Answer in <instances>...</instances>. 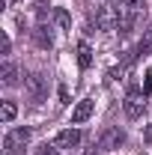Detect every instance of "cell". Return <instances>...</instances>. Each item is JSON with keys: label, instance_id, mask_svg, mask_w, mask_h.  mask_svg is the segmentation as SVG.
Listing matches in <instances>:
<instances>
[{"label": "cell", "instance_id": "cell-1", "mask_svg": "<svg viewBox=\"0 0 152 155\" xmlns=\"http://www.w3.org/2000/svg\"><path fill=\"white\" fill-rule=\"evenodd\" d=\"M27 143H30V128H12L9 134L3 137V152L6 155H18V152H24Z\"/></svg>", "mask_w": 152, "mask_h": 155}, {"label": "cell", "instance_id": "cell-2", "mask_svg": "<svg viewBox=\"0 0 152 155\" xmlns=\"http://www.w3.org/2000/svg\"><path fill=\"white\" fill-rule=\"evenodd\" d=\"M95 27H98V30H116V27H119V9L111 6V3L98 6V12H95Z\"/></svg>", "mask_w": 152, "mask_h": 155}, {"label": "cell", "instance_id": "cell-3", "mask_svg": "<svg viewBox=\"0 0 152 155\" xmlns=\"http://www.w3.org/2000/svg\"><path fill=\"white\" fill-rule=\"evenodd\" d=\"M125 143V131L119 128V125H111V128H104L101 131V137H98V149H119Z\"/></svg>", "mask_w": 152, "mask_h": 155}, {"label": "cell", "instance_id": "cell-4", "mask_svg": "<svg viewBox=\"0 0 152 155\" xmlns=\"http://www.w3.org/2000/svg\"><path fill=\"white\" fill-rule=\"evenodd\" d=\"M122 107H125V116L128 119H137V116H143V110H146V96L143 93H128Z\"/></svg>", "mask_w": 152, "mask_h": 155}, {"label": "cell", "instance_id": "cell-5", "mask_svg": "<svg viewBox=\"0 0 152 155\" xmlns=\"http://www.w3.org/2000/svg\"><path fill=\"white\" fill-rule=\"evenodd\" d=\"M24 84H27V93H30V98H33V101L39 104V101L45 98V78L36 72V75H30V78H27Z\"/></svg>", "mask_w": 152, "mask_h": 155}, {"label": "cell", "instance_id": "cell-6", "mask_svg": "<svg viewBox=\"0 0 152 155\" xmlns=\"http://www.w3.org/2000/svg\"><path fill=\"white\" fill-rule=\"evenodd\" d=\"M78 143H81V131H78V128H66V131H60L57 140H54L57 149H72V146H78Z\"/></svg>", "mask_w": 152, "mask_h": 155}, {"label": "cell", "instance_id": "cell-7", "mask_svg": "<svg viewBox=\"0 0 152 155\" xmlns=\"http://www.w3.org/2000/svg\"><path fill=\"white\" fill-rule=\"evenodd\" d=\"M93 107H95V101H93V98H84V101L78 104L75 110H72V122H75V125H81V122H87V119L93 116Z\"/></svg>", "mask_w": 152, "mask_h": 155}, {"label": "cell", "instance_id": "cell-8", "mask_svg": "<svg viewBox=\"0 0 152 155\" xmlns=\"http://www.w3.org/2000/svg\"><path fill=\"white\" fill-rule=\"evenodd\" d=\"M33 42H36L39 48H45V51H51V48H54V39H51V33H48V27H45V24H39L36 30H33Z\"/></svg>", "mask_w": 152, "mask_h": 155}, {"label": "cell", "instance_id": "cell-9", "mask_svg": "<svg viewBox=\"0 0 152 155\" xmlns=\"http://www.w3.org/2000/svg\"><path fill=\"white\" fill-rule=\"evenodd\" d=\"M0 78H3V84H6V87H15V84H18V66H15V63H3Z\"/></svg>", "mask_w": 152, "mask_h": 155}, {"label": "cell", "instance_id": "cell-10", "mask_svg": "<svg viewBox=\"0 0 152 155\" xmlns=\"http://www.w3.org/2000/svg\"><path fill=\"white\" fill-rule=\"evenodd\" d=\"M90 63H93L90 45H87V42H78V66H81V69H90Z\"/></svg>", "mask_w": 152, "mask_h": 155}, {"label": "cell", "instance_id": "cell-11", "mask_svg": "<svg viewBox=\"0 0 152 155\" xmlns=\"http://www.w3.org/2000/svg\"><path fill=\"white\" fill-rule=\"evenodd\" d=\"M18 114V107H15V101H3V107H0V119L3 122H12Z\"/></svg>", "mask_w": 152, "mask_h": 155}, {"label": "cell", "instance_id": "cell-12", "mask_svg": "<svg viewBox=\"0 0 152 155\" xmlns=\"http://www.w3.org/2000/svg\"><path fill=\"white\" fill-rule=\"evenodd\" d=\"M54 18H57L60 30H72V15H69L66 9H54Z\"/></svg>", "mask_w": 152, "mask_h": 155}, {"label": "cell", "instance_id": "cell-13", "mask_svg": "<svg viewBox=\"0 0 152 155\" xmlns=\"http://www.w3.org/2000/svg\"><path fill=\"white\" fill-rule=\"evenodd\" d=\"M137 54H140V57H146V54H152V30H146V33H143V39H140V45H137Z\"/></svg>", "mask_w": 152, "mask_h": 155}, {"label": "cell", "instance_id": "cell-14", "mask_svg": "<svg viewBox=\"0 0 152 155\" xmlns=\"http://www.w3.org/2000/svg\"><path fill=\"white\" fill-rule=\"evenodd\" d=\"M36 155H60V152H57V146H48V143H45V146L36 149Z\"/></svg>", "mask_w": 152, "mask_h": 155}, {"label": "cell", "instance_id": "cell-15", "mask_svg": "<svg viewBox=\"0 0 152 155\" xmlns=\"http://www.w3.org/2000/svg\"><path fill=\"white\" fill-rule=\"evenodd\" d=\"M57 96H60V104L66 107V104H69V90H66V87H60V90H57Z\"/></svg>", "mask_w": 152, "mask_h": 155}, {"label": "cell", "instance_id": "cell-16", "mask_svg": "<svg viewBox=\"0 0 152 155\" xmlns=\"http://www.w3.org/2000/svg\"><path fill=\"white\" fill-rule=\"evenodd\" d=\"M143 140H146V143L152 146V125H146V131H143Z\"/></svg>", "mask_w": 152, "mask_h": 155}, {"label": "cell", "instance_id": "cell-17", "mask_svg": "<svg viewBox=\"0 0 152 155\" xmlns=\"http://www.w3.org/2000/svg\"><path fill=\"white\" fill-rule=\"evenodd\" d=\"M149 90H152V81H149V75H146V81H143V96H149Z\"/></svg>", "mask_w": 152, "mask_h": 155}, {"label": "cell", "instance_id": "cell-18", "mask_svg": "<svg viewBox=\"0 0 152 155\" xmlns=\"http://www.w3.org/2000/svg\"><path fill=\"white\" fill-rule=\"evenodd\" d=\"M122 3H125V6H137L140 0H122Z\"/></svg>", "mask_w": 152, "mask_h": 155}, {"label": "cell", "instance_id": "cell-19", "mask_svg": "<svg viewBox=\"0 0 152 155\" xmlns=\"http://www.w3.org/2000/svg\"><path fill=\"white\" fill-rule=\"evenodd\" d=\"M84 155H98V152H95V149H87V152H84Z\"/></svg>", "mask_w": 152, "mask_h": 155}]
</instances>
